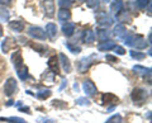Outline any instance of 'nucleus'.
I'll return each instance as SVG.
<instances>
[{
  "instance_id": "5",
  "label": "nucleus",
  "mask_w": 152,
  "mask_h": 123,
  "mask_svg": "<svg viewBox=\"0 0 152 123\" xmlns=\"http://www.w3.org/2000/svg\"><path fill=\"white\" fill-rule=\"evenodd\" d=\"M96 59V56L95 55H91V56H89V57H84L81 59L77 62V70H79V72L80 74H84V72H86V70L90 67V65L93 64V61Z\"/></svg>"
},
{
  "instance_id": "18",
  "label": "nucleus",
  "mask_w": 152,
  "mask_h": 123,
  "mask_svg": "<svg viewBox=\"0 0 152 123\" xmlns=\"http://www.w3.org/2000/svg\"><path fill=\"white\" fill-rule=\"evenodd\" d=\"M57 17H58V19L61 22H67L70 18H71V13L69 9H60L58 10V14H57Z\"/></svg>"
},
{
  "instance_id": "6",
  "label": "nucleus",
  "mask_w": 152,
  "mask_h": 123,
  "mask_svg": "<svg viewBox=\"0 0 152 123\" xmlns=\"http://www.w3.org/2000/svg\"><path fill=\"white\" fill-rule=\"evenodd\" d=\"M96 22H98V24L99 26H103V27H109V26H112L114 20H113V18L109 15V14H107L105 12H100V13H98L96 14Z\"/></svg>"
},
{
  "instance_id": "20",
  "label": "nucleus",
  "mask_w": 152,
  "mask_h": 123,
  "mask_svg": "<svg viewBox=\"0 0 152 123\" xmlns=\"http://www.w3.org/2000/svg\"><path fill=\"white\" fill-rule=\"evenodd\" d=\"M96 34H98L99 41L105 42L108 40V37H109V31L107 29V28H99V29H96Z\"/></svg>"
},
{
  "instance_id": "8",
  "label": "nucleus",
  "mask_w": 152,
  "mask_h": 123,
  "mask_svg": "<svg viewBox=\"0 0 152 123\" xmlns=\"http://www.w3.org/2000/svg\"><path fill=\"white\" fill-rule=\"evenodd\" d=\"M83 89H84V93L86 94L88 97H94L95 94L98 93L96 90V86L94 85V83L91 80H85L83 83Z\"/></svg>"
},
{
  "instance_id": "12",
  "label": "nucleus",
  "mask_w": 152,
  "mask_h": 123,
  "mask_svg": "<svg viewBox=\"0 0 152 123\" xmlns=\"http://www.w3.org/2000/svg\"><path fill=\"white\" fill-rule=\"evenodd\" d=\"M46 36L48 37L50 40H55L56 36H57V27L56 24H53V23H48V24L46 26Z\"/></svg>"
},
{
  "instance_id": "17",
  "label": "nucleus",
  "mask_w": 152,
  "mask_h": 123,
  "mask_svg": "<svg viewBox=\"0 0 152 123\" xmlns=\"http://www.w3.org/2000/svg\"><path fill=\"white\" fill-rule=\"evenodd\" d=\"M133 71H136L137 74H140L142 75V76H151V69H147V67H143V66H141V65H136V66H133Z\"/></svg>"
},
{
  "instance_id": "19",
  "label": "nucleus",
  "mask_w": 152,
  "mask_h": 123,
  "mask_svg": "<svg viewBox=\"0 0 152 123\" xmlns=\"http://www.w3.org/2000/svg\"><path fill=\"white\" fill-rule=\"evenodd\" d=\"M9 27L15 32H22L24 29V23L22 20H12V22H9Z\"/></svg>"
},
{
  "instance_id": "2",
  "label": "nucleus",
  "mask_w": 152,
  "mask_h": 123,
  "mask_svg": "<svg viewBox=\"0 0 152 123\" xmlns=\"http://www.w3.org/2000/svg\"><path fill=\"white\" fill-rule=\"evenodd\" d=\"M124 43L127 46L136 47L137 50H143L147 47V42L141 36H136V34H127L124 37Z\"/></svg>"
},
{
  "instance_id": "41",
  "label": "nucleus",
  "mask_w": 152,
  "mask_h": 123,
  "mask_svg": "<svg viewBox=\"0 0 152 123\" xmlns=\"http://www.w3.org/2000/svg\"><path fill=\"white\" fill-rule=\"evenodd\" d=\"M102 1H103V3H109L110 0H102Z\"/></svg>"
},
{
  "instance_id": "26",
  "label": "nucleus",
  "mask_w": 152,
  "mask_h": 123,
  "mask_svg": "<svg viewBox=\"0 0 152 123\" xmlns=\"http://www.w3.org/2000/svg\"><path fill=\"white\" fill-rule=\"evenodd\" d=\"M9 17H10V14H9L8 9L5 7H0V19L1 20H9Z\"/></svg>"
},
{
  "instance_id": "4",
  "label": "nucleus",
  "mask_w": 152,
  "mask_h": 123,
  "mask_svg": "<svg viewBox=\"0 0 152 123\" xmlns=\"http://www.w3.org/2000/svg\"><path fill=\"white\" fill-rule=\"evenodd\" d=\"M17 90H18L17 80L14 79V78H9L7 81H5V85H4V94H5L7 97L10 98Z\"/></svg>"
},
{
  "instance_id": "39",
  "label": "nucleus",
  "mask_w": 152,
  "mask_h": 123,
  "mask_svg": "<svg viewBox=\"0 0 152 123\" xmlns=\"http://www.w3.org/2000/svg\"><path fill=\"white\" fill-rule=\"evenodd\" d=\"M66 84H67V81H66V80L64 79V80H62V85H61V88H60V90H62V89L65 88V85H66Z\"/></svg>"
},
{
  "instance_id": "31",
  "label": "nucleus",
  "mask_w": 152,
  "mask_h": 123,
  "mask_svg": "<svg viewBox=\"0 0 152 123\" xmlns=\"http://www.w3.org/2000/svg\"><path fill=\"white\" fill-rule=\"evenodd\" d=\"M86 5L90 9H96L99 7V0H86Z\"/></svg>"
},
{
  "instance_id": "16",
  "label": "nucleus",
  "mask_w": 152,
  "mask_h": 123,
  "mask_svg": "<svg viewBox=\"0 0 152 123\" xmlns=\"http://www.w3.org/2000/svg\"><path fill=\"white\" fill-rule=\"evenodd\" d=\"M115 47V42L113 41H105V42H102L100 45L98 46V50L103 52V51H109V50H113Z\"/></svg>"
},
{
  "instance_id": "11",
  "label": "nucleus",
  "mask_w": 152,
  "mask_h": 123,
  "mask_svg": "<svg viewBox=\"0 0 152 123\" xmlns=\"http://www.w3.org/2000/svg\"><path fill=\"white\" fill-rule=\"evenodd\" d=\"M48 67L52 71L53 75H58L60 74V66H58V60H57L56 56H52L48 59Z\"/></svg>"
},
{
  "instance_id": "35",
  "label": "nucleus",
  "mask_w": 152,
  "mask_h": 123,
  "mask_svg": "<svg viewBox=\"0 0 152 123\" xmlns=\"http://www.w3.org/2000/svg\"><path fill=\"white\" fill-rule=\"evenodd\" d=\"M105 60L109 61V62H113V64H117V62H119V60H118L115 56H112V55H107L105 56Z\"/></svg>"
},
{
  "instance_id": "25",
  "label": "nucleus",
  "mask_w": 152,
  "mask_h": 123,
  "mask_svg": "<svg viewBox=\"0 0 152 123\" xmlns=\"http://www.w3.org/2000/svg\"><path fill=\"white\" fill-rule=\"evenodd\" d=\"M129 55H131L132 59H134V60H137V61H141V60H143V59L146 57L145 53H142V52H137V51H134V50L129 51Z\"/></svg>"
},
{
  "instance_id": "42",
  "label": "nucleus",
  "mask_w": 152,
  "mask_h": 123,
  "mask_svg": "<svg viewBox=\"0 0 152 123\" xmlns=\"http://www.w3.org/2000/svg\"><path fill=\"white\" fill-rule=\"evenodd\" d=\"M79 1H86V0H79Z\"/></svg>"
},
{
  "instance_id": "23",
  "label": "nucleus",
  "mask_w": 152,
  "mask_h": 123,
  "mask_svg": "<svg viewBox=\"0 0 152 123\" xmlns=\"http://www.w3.org/2000/svg\"><path fill=\"white\" fill-rule=\"evenodd\" d=\"M1 122H8V123H28L27 121L22 119L19 117H9V118H5V117H1L0 118Z\"/></svg>"
},
{
  "instance_id": "15",
  "label": "nucleus",
  "mask_w": 152,
  "mask_h": 123,
  "mask_svg": "<svg viewBox=\"0 0 152 123\" xmlns=\"http://www.w3.org/2000/svg\"><path fill=\"white\" fill-rule=\"evenodd\" d=\"M60 60H61V64H62V69L65 72H70L71 71V64H70V60L69 57H66L64 53H60Z\"/></svg>"
},
{
  "instance_id": "36",
  "label": "nucleus",
  "mask_w": 152,
  "mask_h": 123,
  "mask_svg": "<svg viewBox=\"0 0 152 123\" xmlns=\"http://www.w3.org/2000/svg\"><path fill=\"white\" fill-rule=\"evenodd\" d=\"M19 111H22V112H27L28 114H31V109L28 107H22V108H19Z\"/></svg>"
},
{
  "instance_id": "21",
  "label": "nucleus",
  "mask_w": 152,
  "mask_h": 123,
  "mask_svg": "<svg viewBox=\"0 0 152 123\" xmlns=\"http://www.w3.org/2000/svg\"><path fill=\"white\" fill-rule=\"evenodd\" d=\"M123 9V1L122 0H114V1L110 4V10L114 14H118Z\"/></svg>"
},
{
  "instance_id": "3",
  "label": "nucleus",
  "mask_w": 152,
  "mask_h": 123,
  "mask_svg": "<svg viewBox=\"0 0 152 123\" xmlns=\"http://www.w3.org/2000/svg\"><path fill=\"white\" fill-rule=\"evenodd\" d=\"M147 98H148V92L143 88H134L131 93V99L136 104H142L143 102H146Z\"/></svg>"
},
{
  "instance_id": "10",
  "label": "nucleus",
  "mask_w": 152,
  "mask_h": 123,
  "mask_svg": "<svg viewBox=\"0 0 152 123\" xmlns=\"http://www.w3.org/2000/svg\"><path fill=\"white\" fill-rule=\"evenodd\" d=\"M42 7H43L47 17H53V14H55V1L53 0H43V1H42Z\"/></svg>"
},
{
  "instance_id": "22",
  "label": "nucleus",
  "mask_w": 152,
  "mask_h": 123,
  "mask_svg": "<svg viewBox=\"0 0 152 123\" xmlns=\"http://www.w3.org/2000/svg\"><path fill=\"white\" fill-rule=\"evenodd\" d=\"M95 40V34L91 29H86L84 32V42L85 43H91Z\"/></svg>"
},
{
  "instance_id": "27",
  "label": "nucleus",
  "mask_w": 152,
  "mask_h": 123,
  "mask_svg": "<svg viewBox=\"0 0 152 123\" xmlns=\"http://www.w3.org/2000/svg\"><path fill=\"white\" fill-rule=\"evenodd\" d=\"M148 3H151V0H134V4H136V8L138 9H143L148 5Z\"/></svg>"
},
{
  "instance_id": "33",
  "label": "nucleus",
  "mask_w": 152,
  "mask_h": 123,
  "mask_svg": "<svg viewBox=\"0 0 152 123\" xmlns=\"http://www.w3.org/2000/svg\"><path fill=\"white\" fill-rule=\"evenodd\" d=\"M31 46H32V48H34V50H37V51H39L41 53H45V51L47 50V47L39 46V45H33V43H31Z\"/></svg>"
},
{
  "instance_id": "38",
  "label": "nucleus",
  "mask_w": 152,
  "mask_h": 123,
  "mask_svg": "<svg viewBox=\"0 0 152 123\" xmlns=\"http://www.w3.org/2000/svg\"><path fill=\"white\" fill-rule=\"evenodd\" d=\"M42 122H45V123H55L53 119H41Z\"/></svg>"
},
{
  "instance_id": "32",
  "label": "nucleus",
  "mask_w": 152,
  "mask_h": 123,
  "mask_svg": "<svg viewBox=\"0 0 152 123\" xmlns=\"http://www.w3.org/2000/svg\"><path fill=\"white\" fill-rule=\"evenodd\" d=\"M76 103H77L79 105H90L89 99H86V98H77L76 99Z\"/></svg>"
},
{
  "instance_id": "14",
  "label": "nucleus",
  "mask_w": 152,
  "mask_h": 123,
  "mask_svg": "<svg viewBox=\"0 0 152 123\" xmlns=\"http://www.w3.org/2000/svg\"><path fill=\"white\" fill-rule=\"evenodd\" d=\"M114 34H115L118 38H124V37L127 36L126 27L123 24H117L115 27H114Z\"/></svg>"
},
{
  "instance_id": "1",
  "label": "nucleus",
  "mask_w": 152,
  "mask_h": 123,
  "mask_svg": "<svg viewBox=\"0 0 152 123\" xmlns=\"http://www.w3.org/2000/svg\"><path fill=\"white\" fill-rule=\"evenodd\" d=\"M12 61L14 64V67H15V70H17V74H18L19 79L23 80V81H26V80L29 79L28 69H27V66L23 64V57H22V53H20L19 50H17L12 55Z\"/></svg>"
},
{
  "instance_id": "9",
  "label": "nucleus",
  "mask_w": 152,
  "mask_h": 123,
  "mask_svg": "<svg viewBox=\"0 0 152 123\" xmlns=\"http://www.w3.org/2000/svg\"><path fill=\"white\" fill-rule=\"evenodd\" d=\"M102 102L104 105H109V104H112L113 107H115L118 103H119V98H118L117 95H114V94L112 93H105L103 94L102 97Z\"/></svg>"
},
{
  "instance_id": "37",
  "label": "nucleus",
  "mask_w": 152,
  "mask_h": 123,
  "mask_svg": "<svg viewBox=\"0 0 152 123\" xmlns=\"http://www.w3.org/2000/svg\"><path fill=\"white\" fill-rule=\"evenodd\" d=\"M10 3H12V0H0V4H3V5H8Z\"/></svg>"
},
{
  "instance_id": "24",
  "label": "nucleus",
  "mask_w": 152,
  "mask_h": 123,
  "mask_svg": "<svg viewBox=\"0 0 152 123\" xmlns=\"http://www.w3.org/2000/svg\"><path fill=\"white\" fill-rule=\"evenodd\" d=\"M51 95H52V92L50 90V89H47V90H41V92H38V93L36 94V97H37L38 99H41V100H45V99L50 98Z\"/></svg>"
},
{
  "instance_id": "40",
  "label": "nucleus",
  "mask_w": 152,
  "mask_h": 123,
  "mask_svg": "<svg viewBox=\"0 0 152 123\" xmlns=\"http://www.w3.org/2000/svg\"><path fill=\"white\" fill-rule=\"evenodd\" d=\"M3 36V28H1V26H0V37Z\"/></svg>"
},
{
  "instance_id": "28",
  "label": "nucleus",
  "mask_w": 152,
  "mask_h": 123,
  "mask_svg": "<svg viewBox=\"0 0 152 123\" xmlns=\"http://www.w3.org/2000/svg\"><path fill=\"white\" fill-rule=\"evenodd\" d=\"M122 121H123V118L121 114H114L109 118L105 123H122Z\"/></svg>"
},
{
  "instance_id": "7",
  "label": "nucleus",
  "mask_w": 152,
  "mask_h": 123,
  "mask_svg": "<svg viewBox=\"0 0 152 123\" xmlns=\"http://www.w3.org/2000/svg\"><path fill=\"white\" fill-rule=\"evenodd\" d=\"M28 36H31L32 38H36V40H41L43 41L46 40V33L45 31L42 29V28L39 27H36V26H31L29 28H28Z\"/></svg>"
},
{
  "instance_id": "30",
  "label": "nucleus",
  "mask_w": 152,
  "mask_h": 123,
  "mask_svg": "<svg viewBox=\"0 0 152 123\" xmlns=\"http://www.w3.org/2000/svg\"><path fill=\"white\" fill-rule=\"evenodd\" d=\"M66 47H67L70 52H72V53H80V51H81V48H80L79 46L72 45V43H66Z\"/></svg>"
},
{
  "instance_id": "43",
  "label": "nucleus",
  "mask_w": 152,
  "mask_h": 123,
  "mask_svg": "<svg viewBox=\"0 0 152 123\" xmlns=\"http://www.w3.org/2000/svg\"><path fill=\"white\" fill-rule=\"evenodd\" d=\"M71 1H72V0H71Z\"/></svg>"
},
{
  "instance_id": "34",
  "label": "nucleus",
  "mask_w": 152,
  "mask_h": 123,
  "mask_svg": "<svg viewBox=\"0 0 152 123\" xmlns=\"http://www.w3.org/2000/svg\"><path fill=\"white\" fill-rule=\"evenodd\" d=\"M113 50H114V52H115L117 55H124L126 53V50L123 48V47H121V46H115Z\"/></svg>"
},
{
  "instance_id": "13",
  "label": "nucleus",
  "mask_w": 152,
  "mask_h": 123,
  "mask_svg": "<svg viewBox=\"0 0 152 123\" xmlns=\"http://www.w3.org/2000/svg\"><path fill=\"white\" fill-rule=\"evenodd\" d=\"M62 32H64V34L66 37H71L74 34V32H75V24L74 23H71V22H66L64 23V26H62Z\"/></svg>"
},
{
  "instance_id": "29",
  "label": "nucleus",
  "mask_w": 152,
  "mask_h": 123,
  "mask_svg": "<svg viewBox=\"0 0 152 123\" xmlns=\"http://www.w3.org/2000/svg\"><path fill=\"white\" fill-rule=\"evenodd\" d=\"M58 5L61 7V9H69L72 5V1L71 0H58Z\"/></svg>"
}]
</instances>
